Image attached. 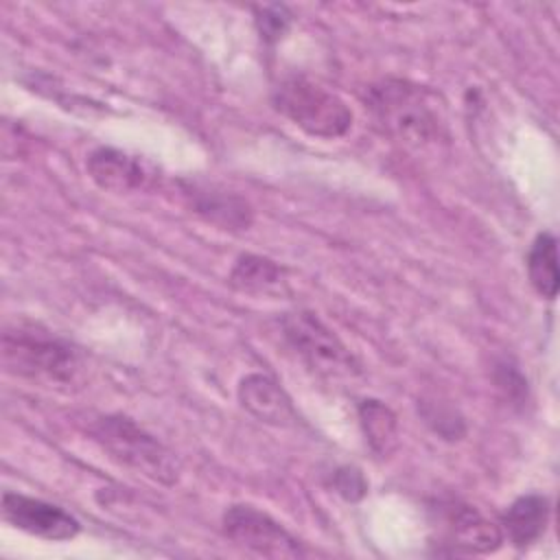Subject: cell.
<instances>
[{
	"mask_svg": "<svg viewBox=\"0 0 560 560\" xmlns=\"http://www.w3.org/2000/svg\"><path fill=\"white\" fill-rule=\"evenodd\" d=\"M186 195L190 197V206L197 214H201L210 223L221 225L223 230H247L252 223V210L241 197L214 190H199L197 186H192Z\"/></svg>",
	"mask_w": 560,
	"mask_h": 560,
	"instance_id": "12",
	"label": "cell"
},
{
	"mask_svg": "<svg viewBox=\"0 0 560 560\" xmlns=\"http://www.w3.org/2000/svg\"><path fill=\"white\" fill-rule=\"evenodd\" d=\"M527 278L538 295L553 300L560 287L558 273V241L551 232H540L527 252Z\"/></svg>",
	"mask_w": 560,
	"mask_h": 560,
	"instance_id": "13",
	"label": "cell"
},
{
	"mask_svg": "<svg viewBox=\"0 0 560 560\" xmlns=\"http://www.w3.org/2000/svg\"><path fill=\"white\" fill-rule=\"evenodd\" d=\"M2 361L7 372L44 383L48 387L79 385L85 363L66 339L37 326H15L2 335Z\"/></svg>",
	"mask_w": 560,
	"mask_h": 560,
	"instance_id": "2",
	"label": "cell"
},
{
	"mask_svg": "<svg viewBox=\"0 0 560 560\" xmlns=\"http://www.w3.org/2000/svg\"><path fill=\"white\" fill-rule=\"evenodd\" d=\"M280 324L287 343L317 376L341 381L361 374V363L357 357L315 313H287Z\"/></svg>",
	"mask_w": 560,
	"mask_h": 560,
	"instance_id": "5",
	"label": "cell"
},
{
	"mask_svg": "<svg viewBox=\"0 0 560 560\" xmlns=\"http://www.w3.org/2000/svg\"><path fill=\"white\" fill-rule=\"evenodd\" d=\"M2 518L11 527L44 540H72L81 532V523L63 508L20 492L2 494Z\"/></svg>",
	"mask_w": 560,
	"mask_h": 560,
	"instance_id": "8",
	"label": "cell"
},
{
	"mask_svg": "<svg viewBox=\"0 0 560 560\" xmlns=\"http://www.w3.org/2000/svg\"><path fill=\"white\" fill-rule=\"evenodd\" d=\"M271 101L284 118L315 138H341L352 127V109L346 101L306 77L284 79Z\"/></svg>",
	"mask_w": 560,
	"mask_h": 560,
	"instance_id": "4",
	"label": "cell"
},
{
	"mask_svg": "<svg viewBox=\"0 0 560 560\" xmlns=\"http://www.w3.org/2000/svg\"><path fill=\"white\" fill-rule=\"evenodd\" d=\"M359 422L368 446L385 457L398 446V420L394 411L381 400L365 398L359 405Z\"/></svg>",
	"mask_w": 560,
	"mask_h": 560,
	"instance_id": "15",
	"label": "cell"
},
{
	"mask_svg": "<svg viewBox=\"0 0 560 560\" xmlns=\"http://www.w3.org/2000/svg\"><path fill=\"white\" fill-rule=\"evenodd\" d=\"M549 501L542 494H523L505 510L501 518L503 538H508L516 549L534 545L547 527Z\"/></svg>",
	"mask_w": 560,
	"mask_h": 560,
	"instance_id": "11",
	"label": "cell"
},
{
	"mask_svg": "<svg viewBox=\"0 0 560 560\" xmlns=\"http://www.w3.org/2000/svg\"><path fill=\"white\" fill-rule=\"evenodd\" d=\"M223 532L234 545L258 556L302 558L306 553L304 545L291 532L254 505H230L223 512Z\"/></svg>",
	"mask_w": 560,
	"mask_h": 560,
	"instance_id": "6",
	"label": "cell"
},
{
	"mask_svg": "<svg viewBox=\"0 0 560 560\" xmlns=\"http://www.w3.org/2000/svg\"><path fill=\"white\" fill-rule=\"evenodd\" d=\"M88 433L118 464L158 483L173 486L179 479V459L158 438L120 413L96 416L88 424Z\"/></svg>",
	"mask_w": 560,
	"mask_h": 560,
	"instance_id": "3",
	"label": "cell"
},
{
	"mask_svg": "<svg viewBox=\"0 0 560 560\" xmlns=\"http://www.w3.org/2000/svg\"><path fill=\"white\" fill-rule=\"evenodd\" d=\"M438 542L448 553H492L503 545V532L475 508L446 503L438 508Z\"/></svg>",
	"mask_w": 560,
	"mask_h": 560,
	"instance_id": "7",
	"label": "cell"
},
{
	"mask_svg": "<svg viewBox=\"0 0 560 560\" xmlns=\"http://www.w3.org/2000/svg\"><path fill=\"white\" fill-rule=\"evenodd\" d=\"M85 168L92 182L109 192L142 190L153 179V171L144 160L112 147L94 149L85 160Z\"/></svg>",
	"mask_w": 560,
	"mask_h": 560,
	"instance_id": "9",
	"label": "cell"
},
{
	"mask_svg": "<svg viewBox=\"0 0 560 560\" xmlns=\"http://www.w3.org/2000/svg\"><path fill=\"white\" fill-rule=\"evenodd\" d=\"M424 422L446 440H459L464 435V420L440 402H422Z\"/></svg>",
	"mask_w": 560,
	"mask_h": 560,
	"instance_id": "16",
	"label": "cell"
},
{
	"mask_svg": "<svg viewBox=\"0 0 560 560\" xmlns=\"http://www.w3.org/2000/svg\"><path fill=\"white\" fill-rule=\"evenodd\" d=\"M376 122L396 140L427 144L444 136L446 118L438 94L424 85L385 79L372 85L368 96Z\"/></svg>",
	"mask_w": 560,
	"mask_h": 560,
	"instance_id": "1",
	"label": "cell"
},
{
	"mask_svg": "<svg viewBox=\"0 0 560 560\" xmlns=\"http://www.w3.org/2000/svg\"><path fill=\"white\" fill-rule=\"evenodd\" d=\"M256 22H258L260 37L265 42H278L287 33L291 24V15L287 13L284 7H267L260 11Z\"/></svg>",
	"mask_w": 560,
	"mask_h": 560,
	"instance_id": "17",
	"label": "cell"
},
{
	"mask_svg": "<svg viewBox=\"0 0 560 560\" xmlns=\"http://www.w3.org/2000/svg\"><path fill=\"white\" fill-rule=\"evenodd\" d=\"M238 400L245 411L273 427H293L300 420L291 398L267 374H247L238 383Z\"/></svg>",
	"mask_w": 560,
	"mask_h": 560,
	"instance_id": "10",
	"label": "cell"
},
{
	"mask_svg": "<svg viewBox=\"0 0 560 560\" xmlns=\"http://www.w3.org/2000/svg\"><path fill=\"white\" fill-rule=\"evenodd\" d=\"M230 284L243 293H276L284 287V269L269 258L245 254L241 256L230 273Z\"/></svg>",
	"mask_w": 560,
	"mask_h": 560,
	"instance_id": "14",
	"label": "cell"
},
{
	"mask_svg": "<svg viewBox=\"0 0 560 560\" xmlns=\"http://www.w3.org/2000/svg\"><path fill=\"white\" fill-rule=\"evenodd\" d=\"M332 486L346 501H359L368 492V481L363 479L361 470L352 466L337 468L332 475Z\"/></svg>",
	"mask_w": 560,
	"mask_h": 560,
	"instance_id": "18",
	"label": "cell"
}]
</instances>
